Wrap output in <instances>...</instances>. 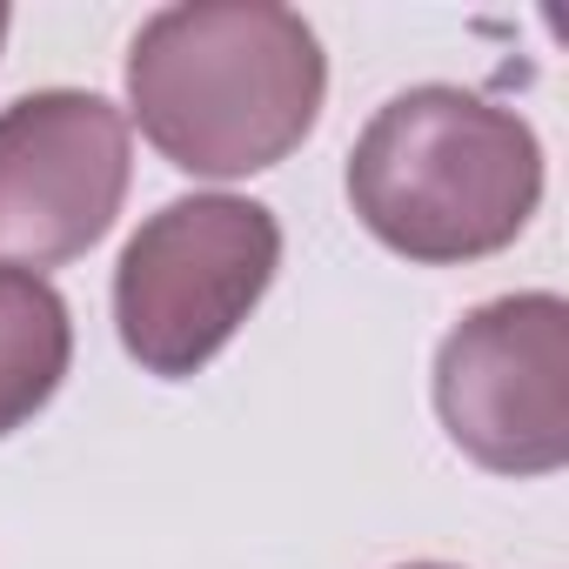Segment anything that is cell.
Wrapping results in <instances>:
<instances>
[{
  "label": "cell",
  "instance_id": "6da1fadb",
  "mask_svg": "<svg viewBox=\"0 0 569 569\" xmlns=\"http://www.w3.org/2000/svg\"><path fill=\"white\" fill-rule=\"evenodd\" d=\"M329 94V54L274 0H181L128 41V114L154 154L201 181L289 161Z\"/></svg>",
  "mask_w": 569,
  "mask_h": 569
},
{
  "label": "cell",
  "instance_id": "7a4b0ae2",
  "mask_svg": "<svg viewBox=\"0 0 569 569\" xmlns=\"http://www.w3.org/2000/svg\"><path fill=\"white\" fill-rule=\"evenodd\" d=\"M542 201L536 128L469 88L429 81L376 108L349 148V208L402 261L456 268L502 254Z\"/></svg>",
  "mask_w": 569,
  "mask_h": 569
},
{
  "label": "cell",
  "instance_id": "3957f363",
  "mask_svg": "<svg viewBox=\"0 0 569 569\" xmlns=\"http://www.w3.org/2000/svg\"><path fill=\"white\" fill-rule=\"evenodd\" d=\"M281 268V221L248 194H181L154 208L114 261L121 349L161 376H201L261 309Z\"/></svg>",
  "mask_w": 569,
  "mask_h": 569
},
{
  "label": "cell",
  "instance_id": "277c9868",
  "mask_svg": "<svg viewBox=\"0 0 569 569\" xmlns=\"http://www.w3.org/2000/svg\"><path fill=\"white\" fill-rule=\"evenodd\" d=\"M436 416L489 476L569 462V302L549 289L469 309L436 349Z\"/></svg>",
  "mask_w": 569,
  "mask_h": 569
},
{
  "label": "cell",
  "instance_id": "5b68a950",
  "mask_svg": "<svg viewBox=\"0 0 569 569\" xmlns=\"http://www.w3.org/2000/svg\"><path fill=\"white\" fill-rule=\"evenodd\" d=\"M128 114L88 88H34L0 108V268L88 254L128 201Z\"/></svg>",
  "mask_w": 569,
  "mask_h": 569
},
{
  "label": "cell",
  "instance_id": "8992f818",
  "mask_svg": "<svg viewBox=\"0 0 569 569\" xmlns=\"http://www.w3.org/2000/svg\"><path fill=\"white\" fill-rule=\"evenodd\" d=\"M74 362V322L48 274L0 268V436L28 429Z\"/></svg>",
  "mask_w": 569,
  "mask_h": 569
},
{
  "label": "cell",
  "instance_id": "52a82bcc",
  "mask_svg": "<svg viewBox=\"0 0 569 569\" xmlns=\"http://www.w3.org/2000/svg\"><path fill=\"white\" fill-rule=\"evenodd\" d=\"M8 28H14V14H8V8H0V48H8Z\"/></svg>",
  "mask_w": 569,
  "mask_h": 569
},
{
  "label": "cell",
  "instance_id": "ba28073f",
  "mask_svg": "<svg viewBox=\"0 0 569 569\" xmlns=\"http://www.w3.org/2000/svg\"><path fill=\"white\" fill-rule=\"evenodd\" d=\"M402 569H449V562H402Z\"/></svg>",
  "mask_w": 569,
  "mask_h": 569
}]
</instances>
